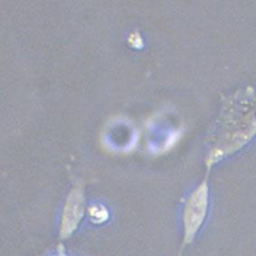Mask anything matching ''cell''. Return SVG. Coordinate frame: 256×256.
Returning <instances> with one entry per match:
<instances>
[{
  "mask_svg": "<svg viewBox=\"0 0 256 256\" xmlns=\"http://www.w3.org/2000/svg\"><path fill=\"white\" fill-rule=\"evenodd\" d=\"M88 214L90 220L96 224H102L108 221L110 218L109 210L108 208L100 204H94L89 206Z\"/></svg>",
  "mask_w": 256,
  "mask_h": 256,
  "instance_id": "cell-3",
  "label": "cell"
},
{
  "mask_svg": "<svg viewBox=\"0 0 256 256\" xmlns=\"http://www.w3.org/2000/svg\"><path fill=\"white\" fill-rule=\"evenodd\" d=\"M128 43L132 48H137V49H140L143 46L142 38L140 36V34L137 32H134L130 36Z\"/></svg>",
  "mask_w": 256,
  "mask_h": 256,
  "instance_id": "cell-4",
  "label": "cell"
},
{
  "mask_svg": "<svg viewBox=\"0 0 256 256\" xmlns=\"http://www.w3.org/2000/svg\"><path fill=\"white\" fill-rule=\"evenodd\" d=\"M66 256V254H64L62 252H58L57 254H56V256Z\"/></svg>",
  "mask_w": 256,
  "mask_h": 256,
  "instance_id": "cell-5",
  "label": "cell"
},
{
  "mask_svg": "<svg viewBox=\"0 0 256 256\" xmlns=\"http://www.w3.org/2000/svg\"><path fill=\"white\" fill-rule=\"evenodd\" d=\"M84 198L80 188H74L67 198L60 220V236L69 238L80 226L84 216Z\"/></svg>",
  "mask_w": 256,
  "mask_h": 256,
  "instance_id": "cell-2",
  "label": "cell"
},
{
  "mask_svg": "<svg viewBox=\"0 0 256 256\" xmlns=\"http://www.w3.org/2000/svg\"><path fill=\"white\" fill-rule=\"evenodd\" d=\"M208 211V188L203 184L190 196L184 209V244L192 242L204 223Z\"/></svg>",
  "mask_w": 256,
  "mask_h": 256,
  "instance_id": "cell-1",
  "label": "cell"
}]
</instances>
